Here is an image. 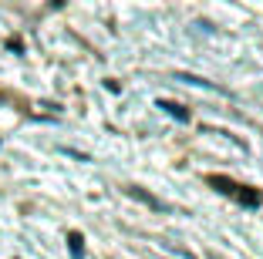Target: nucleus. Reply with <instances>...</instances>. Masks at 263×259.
Returning a JSON list of instances; mask_svg holds the SVG:
<instances>
[{
    "label": "nucleus",
    "mask_w": 263,
    "mask_h": 259,
    "mask_svg": "<svg viewBox=\"0 0 263 259\" xmlns=\"http://www.w3.org/2000/svg\"><path fill=\"white\" fill-rule=\"evenodd\" d=\"M159 108H165L169 114H176L179 122H189V111H186L182 105H176V101H159Z\"/></svg>",
    "instance_id": "7ed1b4c3"
},
{
    "label": "nucleus",
    "mask_w": 263,
    "mask_h": 259,
    "mask_svg": "<svg viewBox=\"0 0 263 259\" xmlns=\"http://www.w3.org/2000/svg\"><path fill=\"white\" fill-rule=\"evenodd\" d=\"M236 202H240V206H250V209H256L263 202V195L256 189H250V185H240V192H236Z\"/></svg>",
    "instance_id": "f03ea898"
},
{
    "label": "nucleus",
    "mask_w": 263,
    "mask_h": 259,
    "mask_svg": "<svg viewBox=\"0 0 263 259\" xmlns=\"http://www.w3.org/2000/svg\"><path fill=\"white\" fill-rule=\"evenodd\" d=\"M68 243H71V252H74V259H81V256H85V239H81V232H71V236H68Z\"/></svg>",
    "instance_id": "20e7f679"
},
{
    "label": "nucleus",
    "mask_w": 263,
    "mask_h": 259,
    "mask_svg": "<svg viewBox=\"0 0 263 259\" xmlns=\"http://www.w3.org/2000/svg\"><path fill=\"white\" fill-rule=\"evenodd\" d=\"M206 185H213L216 192H223V195H233L236 198V192H240V182H233V178H226V175H206Z\"/></svg>",
    "instance_id": "f257e3e1"
}]
</instances>
